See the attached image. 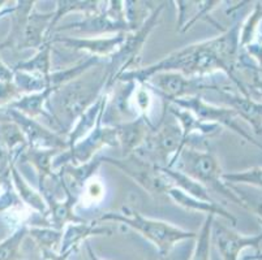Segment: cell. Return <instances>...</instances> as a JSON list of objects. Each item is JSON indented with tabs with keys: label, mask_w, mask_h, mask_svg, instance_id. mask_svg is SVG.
<instances>
[{
	"label": "cell",
	"mask_w": 262,
	"mask_h": 260,
	"mask_svg": "<svg viewBox=\"0 0 262 260\" xmlns=\"http://www.w3.org/2000/svg\"><path fill=\"white\" fill-rule=\"evenodd\" d=\"M240 25V22L233 23L222 35L171 52L151 65L124 72L116 81L144 86L154 75L163 72H178L187 77H205L221 70L228 76L240 94L251 97L247 86L236 76L242 52L239 44Z\"/></svg>",
	"instance_id": "6da1fadb"
},
{
	"label": "cell",
	"mask_w": 262,
	"mask_h": 260,
	"mask_svg": "<svg viewBox=\"0 0 262 260\" xmlns=\"http://www.w3.org/2000/svg\"><path fill=\"white\" fill-rule=\"evenodd\" d=\"M108 83L110 75L106 64H98L52 92L46 103L51 126L68 135L81 114L108 90Z\"/></svg>",
	"instance_id": "7a4b0ae2"
},
{
	"label": "cell",
	"mask_w": 262,
	"mask_h": 260,
	"mask_svg": "<svg viewBox=\"0 0 262 260\" xmlns=\"http://www.w3.org/2000/svg\"><path fill=\"white\" fill-rule=\"evenodd\" d=\"M97 221H111L129 226L153 243L158 251V260L167 256L176 243L197 238V233L180 229L166 221L145 218L137 211L128 208H124L121 212H106L101 215Z\"/></svg>",
	"instance_id": "3957f363"
},
{
	"label": "cell",
	"mask_w": 262,
	"mask_h": 260,
	"mask_svg": "<svg viewBox=\"0 0 262 260\" xmlns=\"http://www.w3.org/2000/svg\"><path fill=\"white\" fill-rule=\"evenodd\" d=\"M175 167L178 171L196 180L208 190H213L214 193L222 195L232 203L247 208V203L243 195L233 192L232 186L223 181V172L218 157L210 150L200 151V150L184 147V150L179 155L173 168Z\"/></svg>",
	"instance_id": "277c9868"
},
{
	"label": "cell",
	"mask_w": 262,
	"mask_h": 260,
	"mask_svg": "<svg viewBox=\"0 0 262 260\" xmlns=\"http://www.w3.org/2000/svg\"><path fill=\"white\" fill-rule=\"evenodd\" d=\"M184 147L182 128L175 119L166 120V113L163 112L161 123L154 126L142 146L135 154L159 168H173Z\"/></svg>",
	"instance_id": "5b68a950"
},
{
	"label": "cell",
	"mask_w": 262,
	"mask_h": 260,
	"mask_svg": "<svg viewBox=\"0 0 262 260\" xmlns=\"http://www.w3.org/2000/svg\"><path fill=\"white\" fill-rule=\"evenodd\" d=\"M102 163L111 164L120 169L124 175L132 178L139 186L150 195L166 194L170 187H172L170 180L163 175L159 167L150 163L137 154H130L128 156H121L120 159L110 156H101Z\"/></svg>",
	"instance_id": "8992f818"
},
{
	"label": "cell",
	"mask_w": 262,
	"mask_h": 260,
	"mask_svg": "<svg viewBox=\"0 0 262 260\" xmlns=\"http://www.w3.org/2000/svg\"><path fill=\"white\" fill-rule=\"evenodd\" d=\"M168 104H173L176 107H180L183 109H187L190 113H193L202 123L214 124V125L225 126L236 133L237 135L245 139L247 142L252 143L253 146L259 149L262 151V143L257 142L251 134H248L247 130L243 129V126L239 124V117L237 114L228 107L215 106V104L208 103L202 98V95H194V97L182 98V99H173L170 102H166Z\"/></svg>",
	"instance_id": "52a82bcc"
},
{
	"label": "cell",
	"mask_w": 262,
	"mask_h": 260,
	"mask_svg": "<svg viewBox=\"0 0 262 260\" xmlns=\"http://www.w3.org/2000/svg\"><path fill=\"white\" fill-rule=\"evenodd\" d=\"M108 4L110 6H107L106 9L86 16L84 20L55 28L54 34L60 32H75L85 35L101 37L108 33L111 34L130 33V28L125 21L124 2H108Z\"/></svg>",
	"instance_id": "ba28073f"
},
{
	"label": "cell",
	"mask_w": 262,
	"mask_h": 260,
	"mask_svg": "<svg viewBox=\"0 0 262 260\" xmlns=\"http://www.w3.org/2000/svg\"><path fill=\"white\" fill-rule=\"evenodd\" d=\"M205 77H187L178 72H163L157 73L147 81L146 86L150 91L156 92L163 102L173 99L202 95L205 90H214L216 85L205 83Z\"/></svg>",
	"instance_id": "9c48e42d"
},
{
	"label": "cell",
	"mask_w": 262,
	"mask_h": 260,
	"mask_svg": "<svg viewBox=\"0 0 262 260\" xmlns=\"http://www.w3.org/2000/svg\"><path fill=\"white\" fill-rule=\"evenodd\" d=\"M7 112L11 123L16 124L23 132L28 142V147L38 150H60V151L68 150L67 138H64L60 133L46 128L35 119L28 117L11 107H7Z\"/></svg>",
	"instance_id": "30bf717a"
},
{
	"label": "cell",
	"mask_w": 262,
	"mask_h": 260,
	"mask_svg": "<svg viewBox=\"0 0 262 260\" xmlns=\"http://www.w3.org/2000/svg\"><path fill=\"white\" fill-rule=\"evenodd\" d=\"M102 119L97 123V125L94 126V129L89 134L85 135L82 139H80L72 147L68 149L71 164H73V166L86 164L92 161L97 156V154L104 147L119 146L116 128L114 125H103Z\"/></svg>",
	"instance_id": "8fae6325"
},
{
	"label": "cell",
	"mask_w": 262,
	"mask_h": 260,
	"mask_svg": "<svg viewBox=\"0 0 262 260\" xmlns=\"http://www.w3.org/2000/svg\"><path fill=\"white\" fill-rule=\"evenodd\" d=\"M211 242L218 249L222 260H240V254L245 249L259 251L262 242V233L254 235H243L233 232L222 224L213 223Z\"/></svg>",
	"instance_id": "7c38bea8"
},
{
	"label": "cell",
	"mask_w": 262,
	"mask_h": 260,
	"mask_svg": "<svg viewBox=\"0 0 262 260\" xmlns=\"http://www.w3.org/2000/svg\"><path fill=\"white\" fill-rule=\"evenodd\" d=\"M127 33H119L113 37H61V35H54L50 38V42L60 43L67 49L76 50V51H86L92 56L99 57H111L124 43Z\"/></svg>",
	"instance_id": "4fadbf2b"
},
{
	"label": "cell",
	"mask_w": 262,
	"mask_h": 260,
	"mask_svg": "<svg viewBox=\"0 0 262 260\" xmlns=\"http://www.w3.org/2000/svg\"><path fill=\"white\" fill-rule=\"evenodd\" d=\"M219 98L221 103L232 109L237 117L247 121L253 128L256 134H262V103L256 102L251 97H245L239 91H232L227 87L216 86L211 90Z\"/></svg>",
	"instance_id": "5bb4252c"
},
{
	"label": "cell",
	"mask_w": 262,
	"mask_h": 260,
	"mask_svg": "<svg viewBox=\"0 0 262 260\" xmlns=\"http://www.w3.org/2000/svg\"><path fill=\"white\" fill-rule=\"evenodd\" d=\"M114 126L118 132L119 146H121L123 150V156H128L135 154L142 146V143L156 125H153L150 119L139 116L135 120L115 124Z\"/></svg>",
	"instance_id": "9a60e30c"
},
{
	"label": "cell",
	"mask_w": 262,
	"mask_h": 260,
	"mask_svg": "<svg viewBox=\"0 0 262 260\" xmlns=\"http://www.w3.org/2000/svg\"><path fill=\"white\" fill-rule=\"evenodd\" d=\"M60 181L61 189H63L64 193V199H54L50 203H47L49 214L46 216V219H49L50 228L58 229V230H63L70 224H78L85 221L84 219L80 218L75 212V207L78 203L80 198L73 195L70 190L67 189L66 183H64L61 177Z\"/></svg>",
	"instance_id": "2e32d148"
},
{
	"label": "cell",
	"mask_w": 262,
	"mask_h": 260,
	"mask_svg": "<svg viewBox=\"0 0 262 260\" xmlns=\"http://www.w3.org/2000/svg\"><path fill=\"white\" fill-rule=\"evenodd\" d=\"M113 230L108 226L99 225L97 221L93 223H78V224H70L63 229V238H61L60 249L59 254H68L71 255L75 252L81 243L85 242L88 238L93 235H111Z\"/></svg>",
	"instance_id": "e0dca14e"
},
{
	"label": "cell",
	"mask_w": 262,
	"mask_h": 260,
	"mask_svg": "<svg viewBox=\"0 0 262 260\" xmlns=\"http://www.w3.org/2000/svg\"><path fill=\"white\" fill-rule=\"evenodd\" d=\"M52 16H54V12L40 13L35 11V8L33 9L26 22L17 51H23L26 49L39 50L45 43L49 42L50 23L52 21Z\"/></svg>",
	"instance_id": "ac0fdd59"
},
{
	"label": "cell",
	"mask_w": 262,
	"mask_h": 260,
	"mask_svg": "<svg viewBox=\"0 0 262 260\" xmlns=\"http://www.w3.org/2000/svg\"><path fill=\"white\" fill-rule=\"evenodd\" d=\"M164 107L168 111V113L172 114L173 119L178 121V124L182 128L183 140H184L185 147L188 145V139H189V137L193 133H197V134L202 135V137L208 138L214 137V135H218L222 133V126L202 123V121H200L194 114L190 113L187 109H183L180 107H176L173 104L168 103H164Z\"/></svg>",
	"instance_id": "d6986e66"
},
{
	"label": "cell",
	"mask_w": 262,
	"mask_h": 260,
	"mask_svg": "<svg viewBox=\"0 0 262 260\" xmlns=\"http://www.w3.org/2000/svg\"><path fill=\"white\" fill-rule=\"evenodd\" d=\"M171 199L175 202L178 206L183 207V208L188 209V211H196V212H204L206 215H213V216H219V218L225 219L232 226L237 224V219L231 214L230 211L218 204L216 202H205V200H200L197 198H193L188 195L187 193L182 192V190L176 189V187H170L168 192L166 193Z\"/></svg>",
	"instance_id": "ffe728a7"
},
{
	"label": "cell",
	"mask_w": 262,
	"mask_h": 260,
	"mask_svg": "<svg viewBox=\"0 0 262 260\" xmlns=\"http://www.w3.org/2000/svg\"><path fill=\"white\" fill-rule=\"evenodd\" d=\"M102 164L101 156H95L92 161L81 166H73V164H66L58 171L59 176L63 178L67 189L70 190L73 195L80 198L85 183L94 177L95 172Z\"/></svg>",
	"instance_id": "44dd1931"
},
{
	"label": "cell",
	"mask_w": 262,
	"mask_h": 260,
	"mask_svg": "<svg viewBox=\"0 0 262 260\" xmlns=\"http://www.w3.org/2000/svg\"><path fill=\"white\" fill-rule=\"evenodd\" d=\"M108 97L110 92L104 91L103 95L90 108H88L84 113L81 114L80 119L76 121L73 128L71 129V132L68 133V137H67L68 149L72 147L80 139H82L85 135L89 134L94 129V126L97 125V123L103 117L104 109H106L107 102H108Z\"/></svg>",
	"instance_id": "7402d4cb"
},
{
	"label": "cell",
	"mask_w": 262,
	"mask_h": 260,
	"mask_svg": "<svg viewBox=\"0 0 262 260\" xmlns=\"http://www.w3.org/2000/svg\"><path fill=\"white\" fill-rule=\"evenodd\" d=\"M9 177H11L12 185L15 187L23 204L28 206L33 211L37 212L38 215L46 219L47 214H49V207H47L46 200L40 195L39 192L33 189L29 182L24 178V176L17 169V164H11V167H9Z\"/></svg>",
	"instance_id": "603a6c76"
},
{
	"label": "cell",
	"mask_w": 262,
	"mask_h": 260,
	"mask_svg": "<svg viewBox=\"0 0 262 260\" xmlns=\"http://www.w3.org/2000/svg\"><path fill=\"white\" fill-rule=\"evenodd\" d=\"M34 4L35 2H16L15 11L11 14V32H9L7 39L0 44V50L9 49L17 51L24 30H25L26 22H28V18H29L33 9H34Z\"/></svg>",
	"instance_id": "cb8c5ba5"
},
{
	"label": "cell",
	"mask_w": 262,
	"mask_h": 260,
	"mask_svg": "<svg viewBox=\"0 0 262 260\" xmlns=\"http://www.w3.org/2000/svg\"><path fill=\"white\" fill-rule=\"evenodd\" d=\"M50 95H51V92L47 89L40 92H35V94L23 95V97L18 98L9 107L16 109V111L21 112V113L28 116V117L35 119V120L39 117L47 119V120H50V124L52 125L51 117H50L49 112L46 109V103L47 100H49Z\"/></svg>",
	"instance_id": "d4e9b609"
},
{
	"label": "cell",
	"mask_w": 262,
	"mask_h": 260,
	"mask_svg": "<svg viewBox=\"0 0 262 260\" xmlns=\"http://www.w3.org/2000/svg\"><path fill=\"white\" fill-rule=\"evenodd\" d=\"M163 172V175L170 180L171 185L176 189L182 190V192L187 193L188 195L193 198H197L200 200H205V202H213L211 197L209 195V190L197 182L196 180L190 178L189 176L184 175L183 172L178 171L175 168H161Z\"/></svg>",
	"instance_id": "484cf974"
},
{
	"label": "cell",
	"mask_w": 262,
	"mask_h": 260,
	"mask_svg": "<svg viewBox=\"0 0 262 260\" xmlns=\"http://www.w3.org/2000/svg\"><path fill=\"white\" fill-rule=\"evenodd\" d=\"M52 43L46 42L43 46L37 50V54L33 57L28 59V60L20 61L13 66L15 72H25V73H30V75L42 76V77L47 78L49 75L52 72L51 69V50Z\"/></svg>",
	"instance_id": "4316f807"
},
{
	"label": "cell",
	"mask_w": 262,
	"mask_h": 260,
	"mask_svg": "<svg viewBox=\"0 0 262 260\" xmlns=\"http://www.w3.org/2000/svg\"><path fill=\"white\" fill-rule=\"evenodd\" d=\"M99 2H72V0H60L56 2V8L54 11V16H52V21L50 23V33H49V40L51 38L52 33L55 30V26L66 14L71 13V12H82L85 16H90V14L98 13L101 11L99 7Z\"/></svg>",
	"instance_id": "83f0119b"
},
{
	"label": "cell",
	"mask_w": 262,
	"mask_h": 260,
	"mask_svg": "<svg viewBox=\"0 0 262 260\" xmlns=\"http://www.w3.org/2000/svg\"><path fill=\"white\" fill-rule=\"evenodd\" d=\"M60 152V150H38L28 147L25 152L21 155L20 160L29 161L37 171L38 178H42L54 173L55 171L52 169V160Z\"/></svg>",
	"instance_id": "f1b7e54d"
},
{
	"label": "cell",
	"mask_w": 262,
	"mask_h": 260,
	"mask_svg": "<svg viewBox=\"0 0 262 260\" xmlns=\"http://www.w3.org/2000/svg\"><path fill=\"white\" fill-rule=\"evenodd\" d=\"M29 235V224L18 226L11 235L0 242V260H20L23 257L21 246Z\"/></svg>",
	"instance_id": "f546056e"
},
{
	"label": "cell",
	"mask_w": 262,
	"mask_h": 260,
	"mask_svg": "<svg viewBox=\"0 0 262 260\" xmlns=\"http://www.w3.org/2000/svg\"><path fill=\"white\" fill-rule=\"evenodd\" d=\"M29 235L37 242L40 251H59L60 249L63 230L50 228V226H30Z\"/></svg>",
	"instance_id": "4dcf8cb0"
},
{
	"label": "cell",
	"mask_w": 262,
	"mask_h": 260,
	"mask_svg": "<svg viewBox=\"0 0 262 260\" xmlns=\"http://www.w3.org/2000/svg\"><path fill=\"white\" fill-rule=\"evenodd\" d=\"M262 22V3L257 2L253 11L245 18L244 22L240 25L239 44L240 50L253 43L259 35V25Z\"/></svg>",
	"instance_id": "1f68e13d"
},
{
	"label": "cell",
	"mask_w": 262,
	"mask_h": 260,
	"mask_svg": "<svg viewBox=\"0 0 262 260\" xmlns=\"http://www.w3.org/2000/svg\"><path fill=\"white\" fill-rule=\"evenodd\" d=\"M214 219L215 216L213 215H206L200 233H197L196 247H194L190 260H210L211 230H213Z\"/></svg>",
	"instance_id": "d6a6232c"
},
{
	"label": "cell",
	"mask_w": 262,
	"mask_h": 260,
	"mask_svg": "<svg viewBox=\"0 0 262 260\" xmlns=\"http://www.w3.org/2000/svg\"><path fill=\"white\" fill-rule=\"evenodd\" d=\"M13 82L20 90L21 95H29L40 92L47 89V81L42 76L30 75L25 72H15Z\"/></svg>",
	"instance_id": "836d02e7"
},
{
	"label": "cell",
	"mask_w": 262,
	"mask_h": 260,
	"mask_svg": "<svg viewBox=\"0 0 262 260\" xmlns=\"http://www.w3.org/2000/svg\"><path fill=\"white\" fill-rule=\"evenodd\" d=\"M222 178L228 185L245 183V185L262 189V167H253V168L245 169L242 172H233V173H223Z\"/></svg>",
	"instance_id": "e575fe53"
},
{
	"label": "cell",
	"mask_w": 262,
	"mask_h": 260,
	"mask_svg": "<svg viewBox=\"0 0 262 260\" xmlns=\"http://www.w3.org/2000/svg\"><path fill=\"white\" fill-rule=\"evenodd\" d=\"M20 206H23V202L20 200L15 187L12 185L11 177L7 176L6 180H4L3 190L0 193V214H4L9 209L17 208Z\"/></svg>",
	"instance_id": "d590c367"
},
{
	"label": "cell",
	"mask_w": 262,
	"mask_h": 260,
	"mask_svg": "<svg viewBox=\"0 0 262 260\" xmlns=\"http://www.w3.org/2000/svg\"><path fill=\"white\" fill-rule=\"evenodd\" d=\"M104 197V186L101 180L92 177L85 183L82 193L80 195V200H84L86 204H98ZM78 200V202H80Z\"/></svg>",
	"instance_id": "8d00e7d4"
},
{
	"label": "cell",
	"mask_w": 262,
	"mask_h": 260,
	"mask_svg": "<svg viewBox=\"0 0 262 260\" xmlns=\"http://www.w3.org/2000/svg\"><path fill=\"white\" fill-rule=\"evenodd\" d=\"M239 64H242L244 68H248L252 70V82L247 87V89H249L248 90L249 95H251V91H253L257 97L262 98V73H259L256 69H253V64H252L251 59L245 54H243V52H240Z\"/></svg>",
	"instance_id": "74e56055"
},
{
	"label": "cell",
	"mask_w": 262,
	"mask_h": 260,
	"mask_svg": "<svg viewBox=\"0 0 262 260\" xmlns=\"http://www.w3.org/2000/svg\"><path fill=\"white\" fill-rule=\"evenodd\" d=\"M20 90L15 82H3L0 81V107H9L13 102L21 98Z\"/></svg>",
	"instance_id": "f35d334b"
},
{
	"label": "cell",
	"mask_w": 262,
	"mask_h": 260,
	"mask_svg": "<svg viewBox=\"0 0 262 260\" xmlns=\"http://www.w3.org/2000/svg\"><path fill=\"white\" fill-rule=\"evenodd\" d=\"M245 51V55H247L251 60L256 61L257 65L253 64V69L256 70H262V34L261 37H257V39L254 40L253 43L248 44L247 47L243 49Z\"/></svg>",
	"instance_id": "ab89813d"
},
{
	"label": "cell",
	"mask_w": 262,
	"mask_h": 260,
	"mask_svg": "<svg viewBox=\"0 0 262 260\" xmlns=\"http://www.w3.org/2000/svg\"><path fill=\"white\" fill-rule=\"evenodd\" d=\"M15 78V70L13 68H9L0 57V81L3 82H13Z\"/></svg>",
	"instance_id": "60d3db41"
},
{
	"label": "cell",
	"mask_w": 262,
	"mask_h": 260,
	"mask_svg": "<svg viewBox=\"0 0 262 260\" xmlns=\"http://www.w3.org/2000/svg\"><path fill=\"white\" fill-rule=\"evenodd\" d=\"M243 198H244L245 203H247V209L253 211L254 214H256L257 218L259 219V223L262 224V202H252V200H249L248 198H245L244 195H243Z\"/></svg>",
	"instance_id": "b9f144b4"
},
{
	"label": "cell",
	"mask_w": 262,
	"mask_h": 260,
	"mask_svg": "<svg viewBox=\"0 0 262 260\" xmlns=\"http://www.w3.org/2000/svg\"><path fill=\"white\" fill-rule=\"evenodd\" d=\"M9 116L7 112V107H0V124L9 123Z\"/></svg>",
	"instance_id": "7bdbcfd3"
},
{
	"label": "cell",
	"mask_w": 262,
	"mask_h": 260,
	"mask_svg": "<svg viewBox=\"0 0 262 260\" xmlns=\"http://www.w3.org/2000/svg\"><path fill=\"white\" fill-rule=\"evenodd\" d=\"M16 6H6L4 7L2 11H0V18H3L4 16H11L12 13H13V11H15Z\"/></svg>",
	"instance_id": "ee69618b"
},
{
	"label": "cell",
	"mask_w": 262,
	"mask_h": 260,
	"mask_svg": "<svg viewBox=\"0 0 262 260\" xmlns=\"http://www.w3.org/2000/svg\"><path fill=\"white\" fill-rule=\"evenodd\" d=\"M86 250H88V255H89L90 260H102L101 257L98 256V255H97L94 251H93V249L89 246V245H88V246H86Z\"/></svg>",
	"instance_id": "f6af8a7d"
},
{
	"label": "cell",
	"mask_w": 262,
	"mask_h": 260,
	"mask_svg": "<svg viewBox=\"0 0 262 260\" xmlns=\"http://www.w3.org/2000/svg\"><path fill=\"white\" fill-rule=\"evenodd\" d=\"M262 225V224H261ZM240 259H244V260H262V251H258L256 255H252V256H244V257H240Z\"/></svg>",
	"instance_id": "bcb514c9"
},
{
	"label": "cell",
	"mask_w": 262,
	"mask_h": 260,
	"mask_svg": "<svg viewBox=\"0 0 262 260\" xmlns=\"http://www.w3.org/2000/svg\"><path fill=\"white\" fill-rule=\"evenodd\" d=\"M7 176L9 175H6V176H0V193H2V190H3V186H4V180H6Z\"/></svg>",
	"instance_id": "7dc6e473"
},
{
	"label": "cell",
	"mask_w": 262,
	"mask_h": 260,
	"mask_svg": "<svg viewBox=\"0 0 262 260\" xmlns=\"http://www.w3.org/2000/svg\"><path fill=\"white\" fill-rule=\"evenodd\" d=\"M6 4H8V2H4V0H0V11L6 7Z\"/></svg>",
	"instance_id": "c3c4849f"
},
{
	"label": "cell",
	"mask_w": 262,
	"mask_h": 260,
	"mask_svg": "<svg viewBox=\"0 0 262 260\" xmlns=\"http://www.w3.org/2000/svg\"><path fill=\"white\" fill-rule=\"evenodd\" d=\"M257 72H258V70H257ZM259 73H262V70H259Z\"/></svg>",
	"instance_id": "681fc988"
},
{
	"label": "cell",
	"mask_w": 262,
	"mask_h": 260,
	"mask_svg": "<svg viewBox=\"0 0 262 260\" xmlns=\"http://www.w3.org/2000/svg\"><path fill=\"white\" fill-rule=\"evenodd\" d=\"M240 260H244V259H240Z\"/></svg>",
	"instance_id": "f907efd6"
}]
</instances>
